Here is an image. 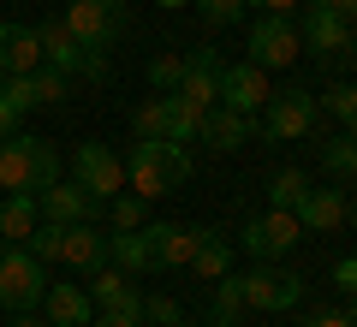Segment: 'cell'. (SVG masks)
Segmentation results:
<instances>
[{"instance_id":"obj_5","label":"cell","mask_w":357,"mask_h":327,"mask_svg":"<svg viewBox=\"0 0 357 327\" xmlns=\"http://www.w3.org/2000/svg\"><path fill=\"white\" fill-rule=\"evenodd\" d=\"M298 238H304V227H298V214L292 208H268V214H250L244 220V232H238V244L250 256H286V250H298Z\"/></svg>"},{"instance_id":"obj_9","label":"cell","mask_w":357,"mask_h":327,"mask_svg":"<svg viewBox=\"0 0 357 327\" xmlns=\"http://www.w3.org/2000/svg\"><path fill=\"white\" fill-rule=\"evenodd\" d=\"M77 185L89 190L96 202H107V197H119L126 190V161H119L107 143H77Z\"/></svg>"},{"instance_id":"obj_24","label":"cell","mask_w":357,"mask_h":327,"mask_svg":"<svg viewBox=\"0 0 357 327\" xmlns=\"http://www.w3.org/2000/svg\"><path fill=\"white\" fill-rule=\"evenodd\" d=\"M203 131V114H197L185 96H161V137L167 143H197Z\"/></svg>"},{"instance_id":"obj_8","label":"cell","mask_w":357,"mask_h":327,"mask_svg":"<svg viewBox=\"0 0 357 327\" xmlns=\"http://www.w3.org/2000/svg\"><path fill=\"white\" fill-rule=\"evenodd\" d=\"M298 24L292 18H280V13H268V18H256L250 24V60L262 66V72H274V66H298Z\"/></svg>"},{"instance_id":"obj_36","label":"cell","mask_w":357,"mask_h":327,"mask_svg":"<svg viewBox=\"0 0 357 327\" xmlns=\"http://www.w3.org/2000/svg\"><path fill=\"white\" fill-rule=\"evenodd\" d=\"M96 327H149V321L131 315V310H102V315H96Z\"/></svg>"},{"instance_id":"obj_33","label":"cell","mask_w":357,"mask_h":327,"mask_svg":"<svg viewBox=\"0 0 357 327\" xmlns=\"http://www.w3.org/2000/svg\"><path fill=\"white\" fill-rule=\"evenodd\" d=\"M191 6L203 13V24H215V30H227V24L244 18V0H191Z\"/></svg>"},{"instance_id":"obj_44","label":"cell","mask_w":357,"mask_h":327,"mask_svg":"<svg viewBox=\"0 0 357 327\" xmlns=\"http://www.w3.org/2000/svg\"><path fill=\"white\" fill-rule=\"evenodd\" d=\"M345 54H351V60H357V24H351V42H345Z\"/></svg>"},{"instance_id":"obj_10","label":"cell","mask_w":357,"mask_h":327,"mask_svg":"<svg viewBox=\"0 0 357 327\" xmlns=\"http://www.w3.org/2000/svg\"><path fill=\"white\" fill-rule=\"evenodd\" d=\"M42 36V66H54V72H84V77H107V60H89L84 48H77V36L60 24V18H48V24H36Z\"/></svg>"},{"instance_id":"obj_38","label":"cell","mask_w":357,"mask_h":327,"mask_svg":"<svg viewBox=\"0 0 357 327\" xmlns=\"http://www.w3.org/2000/svg\"><path fill=\"white\" fill-rule=\"evenodd\" d=\"M18 119H24V114H18L13 101L0 96V143H6V137H13V131H18Z\"/></svg>"},{"instance_id":"obj_34","label":"cell","mask_w":357,"mask_h":327,"mask_svg":"<svg viewBox=\"0 0 357 327\" xmlns=\"http://www.w3.org/2000/svg\"><path fill=\"white\" fill-rule=\"evenodd\" d=\"M131 131H137V143H155V137H161V96H149L137 114H131Z\"/></svg>"},{"instance_id":"obj_41","label":"cell","mask_w":357,"mask_h":327,"mask_svg":"<svg viewBox=\"0 0 357 327\" xmlns=\"http://www.w3.org/2000/svg\"><path fill=\"white\" fill-rule=\"evenodd\" d=\"M250 6H262V13H280V18H286V13L298 6V0H250Z\"/></svg>"},{"instance_id":"obj_39","label":"cell","mask_w":357,"mask_h":327,"mask_svg":"<svg viewBox=\"0 0 357 327\" xmlns=\"http://www.w3.org/2000/svg\"><path fill=\"white\" fill-rule=\"evenodd\" d=\"M304 327H351V315H345V310H316Z\"/></svg>"},{"instance_id":"obj_26","label":"cell","mask_w":357,"mask_h":327,"mask_svg":"<svg viewBox=\"0 0 357 327\" xmlns=\"http://www.w3.org/2000/svg\"><path fill=\"white\" fill-rule=\"evenodd\" d=\"M244 321V286H238V274H227V280H215V310H208V327H238Z\"/></svg>"},{"instance_id":"obj_29","label":"cell","mask_w":357,"mask_h":327,"mask_svg":"<svg viewBox=\"0 0 357 327\" xmlns=\"http://www.w3.org/2000/svg\"><path fill=\"white\" fill-rule=\"evenodd\" d=\"M107 220H114V232H137L143 227V197H137V190L107 197Z\"/></svg>"},{"instance_id":"obj_23","label":"cell","mask_w":357,"mask_h":327,"mask_svg":"<svg viewBox=\"0 0 357 327\" xmlns=\"http://www.w3.org/2000/svg\"><path fill=\"white\" fill-rule=\"evenodd\" d=\"M36 232V197L30 190H13L0 202V244H24Z\"/></svg>"},{"instance_id":"obj_40","label":"cell","mask_w":357,"mask_h":327,"mask_svg":"<svg viewBox=\"0 0 357 327\" xmlns=\"http://www.w3.org/2000/svg\"><path fill=\"white\" fill-rule=\"evenodd\" d=\"M310 6H328V13H340L345 24H357V0H310Z\"/></svg>"},{"instance_id":"obj_14","label":"cell","mask_w":357,"mask_h":327,"mask_svg":"<svg viewBox=\"0 0 357 327\" xmlns=\"http://www.w3.org/2000/svg\"><path fill=\"white\" fill-rule=\"evenodd\" d=\"M298 42H304V54H316V60H333V54L351 42V24H345L340 13H328V6H310L304 24H298Z\"/></svg>"},{"instance_id":"obj_11","label":"cell","mask_w":357,"mask_h":327,"mask_svg":"<svg viewBox=\"0 0 357 327\" xmlns=\"http://www.w3.org/2000/svg\"><path fill=\"white\" fill-rule=\"evenodd\" d=\"M268 72L256 60H238V66H220V107H232V114H262L268 107Z\"/></svg>"},{"instance_id":"obj_21","label":"cell","mask_w":357,"mask_h":327,"mask_svg":"<svg viewBox=\"0 0 357 327\" xmlns=\"http://www.w3.org/2000/svg\"><path fill=\"white\" fill-rule=\"evenodd\" d=\"M191 274L203 280V286H215V280L232 274V238L215 227H197V250H191Z\"/></svg>"},{"instance_id":"obj_27","label":"cell","mask_w":357,"mask_h":327,"mask_svg":"<svg viewBox=\"0 0 357 327\" xmlns=\"http://www.w3.org/2000/svg\"><path fill=\"white\" fill-rule=\"evenodd\" d=\"M321 167L333 178H357V131H340L333 143H321Z\"/></svg>"},{"instance_id":"obj_15","label":"cell","mask_w":357,"mask_h":327,"mask_svg":"<svg viewBox=\"0 0 357 327\" xmlns=\"http://www.w3.org/2000/svg\"><path fill=\"white\" fill-rule=\"evenodd\" d=\"M89 303H102V310H131V315H143V291L131 286V274L126 268H114V262H102V268H89Z\"/></svg>"},{"instance_id":"obj_12","label":"cell","mask_w":357,"mask_h":327,"mask_svg":"<svg viewBox=\"0 0 357 327\" xmlns=\"http://www.w3.org/2000/svg\"><path fill=\"white\" fill-rule=\"evenodd\" d=\"M173 96H185L197 107V114H208L220 101V54L215 48H197V54H185V77H178V89Z\"/></svg>"},{"instance_id":"obj_16","label":"cell","mask_w":357,"mask_h":327,"mask_svg":"<svg viewBox=\"0 0 357 327\" xmlns=\"http://www.w3.org/2000/svg\"><path fill=\"white\" fill-rule=\"evenodd\" d=\"M143 238H149V262H155V268H191L197 227H178V220H155V227H143Z\"/></svg>"},{"instance_id":"obj_45","label":"cell","mask_w":357,"mask_h":327,"mask_svg":"<svg viewBox=\"0 0 357 327\" xmlns=\"http://www.w3.org/2000/svg\"><path fill=\"white\" fill-rule=\"evenodd\" d=\"M345 220H351V227H357V197H351V208H345Z\"/></svg>"},{"instance_id":"obj_3","label":"cell","mask_w":357,"mask_h":327,"mask_svg":"<svg viewBox=\"0 0 357 327\" xmlns=\"http://www.w3.org/2000/svg\"><path fill=\"white\" fill-rule=\"evenodd\" d=\"M66 30L77 36V48L89 54V60H107L119 42V30H126V6L119 0H66Z\"/></svg>"},{"instance_id":"obj_30","label":"cell","mask_w":357,"mask_h":327,"mask_svg":"<svg viewBox=\"0 0 357 327\" xmlns=\"http://www.w3.org/2000/svg\"><path fill=\"white\" fill-rule=\"evenodd\" d=\"M30 96H36V107H60V101H66V72L36 66V72H30Z\"/></svg>"},{"instance_id":"obj_1","label":"cell","mask_w":357,"mask_h":327,"mask_svg":"<svg viewBox=\"0 0 357 327\" xmlns=\"http://www.w3.org/2000/svg\"><path fill=\"white\" fill-rule=\"evenodd\" d=\"M185 178H191V155H185V143H167V137L131 143V155H126V190H137L143 202L173 197Z\"/></svg>"},{"instance_id":"obj_4","label":"cell","mask_w":357,"mask_h":327,"mask_svg":"<svg viewBox=\"0 0 357 327\" xmlns=\"http://www.w3.org/2000/svg\"><path fill=\"white\" fill-rule=\"evenodd\" d=\"M42 291H48V262H36L24 244L0 250V303H6V310H13V315L36 310Z\"/></svg>"},{"instance_id":"obj_46","label":"cell","mask_w":357,"mask_h":327,"mask_svg":"<svg viewBox=\"0 0 357 327\" xmlns=\"http://www.w3.org/2000/svg\"><path fill=\"white\" fill-rule=\"evenodd\" d=\"M173 327H203V321H173Z\"/></svg>"},{"instance_id":"obj_20","label":"cell","mask_w":357,"mask_h":327,"mask_svg":"<svg viewBox=\"0 0 357 327\" xmlns=\"http://www.w3.org/2000/svg\"><path fill=\"white\" fill-rule=\"evenodd\" d=\"M345 208H351V202H345V190L340 185H333V190H316V185H310L304 190V202H298V227H304V232H333V227H345Z\"/></svg>"},{"instance_id":"obj_6","label":"cell","mask_w":357,"mask_h":327,"mask_svg":"<svg viewBox=\"0 0 357 327\" xmlns=\"http://www.w3.org/2000/svg\"><path fill=\"white\" fill-rule=\"evenodd\" d=\"M316 114H321V101L310 96V89H280V96H268V119H262V131H268L274 143H298V137H310Z\"/></svg>"},{"instance_id":"obj_17","label":"cell","mask_w":357,"mask_h":327,"mask_svg":"<svg viewBox=\"0 0 357 327\" xmlns=\"http://www.w3.org/2000/svg\"><path fill=\"white\" fill-rule=\"evenodd\" d=\"M102 262H107V232L96 220H77V227L60 232V268L89 274V268H102Z\"/></svg>"},{"instance_id":"obj_42","label":"cell","mask_w":357,"mask_h":327,"mask_svg":"<svg viewBox=\"0 0 357 327\" xmlns=\"http://www.w3.org/2000/svg\"><path fill=\"white\" fill-rule=\"evenodd\" d=\"M13 327H48V321H36V315L24 310V315H13Z\"/></svg>"},{"instance_id":"obj_32","label":"cell","mask_w":357,"mask_h":327,"mask_svg":"<svg viewBox=\"0 0 357 327\" xmlns=\"http://www.w3.org/2000/svg\"><path fill=\"white\" fill-rule=\"evenodd\" d=\"M321 101H328V114L340 119L345 131H357V84H333V89H328Z\"/></svg>"},{"instance_id":"obj_48","label":"cell","mask_w":357,"mask_h":327,"mask_svg":"<svg viewBox=\"0 0 357 327\" xmlns=\"http://www.w3.org/2000/svg\"><path fill=\"white\" fill-rule=\"evenodd\" d=\"M0 250H6V244H0Z\"/></svg>"},{"instance_id":"obj_13","label":"cell","mask_w":357,"mask_h":327,"mask_svg":"<svg viewBox=\"0 0 357 327\" xmlns=\"http://www.w3.org/2000/svg\"><path fill=\"white\" fill-rule=\"evenodd\" d=\"M96 208L102 202L89 197L77 178H54L48 190H36V214H48V220H60V227H77V220H96Z\"/></svg>"},{"instance_id":"obj_25","label":"cell","mask_w":357,"mask_h":327,"mask_svg":"<svg viewBox=\"0 0 357 327\" xmlns=\"http://www.w3.org/2000/svg\"><path fill=\"white\" fill-rule=\"evenodd\" d=\"M107 262H114V268H126V274L131 280H137V274H149V238H143V227L137 232H114V238H107Z\"/></svg>"},{"instance_id":"obj_7","label":"cell","mask_w":357,"mask_h":327,"mask_svg":"<svg viewBox=\"0 0 357 327\" xmlns=\"http://www.w3.org/2000/svg\"><path fill=\"white\" fill-rule=\"evenodd\" d=\"M238 286H244V310H262V315H286L304 298V280L280 274V268H250V274H238Z\"/></svg>"},{"instance_id":"obj_19","label":"cell","mask_w":357,"mask_h":327,"mask_svg":"<svg viewBox=\"0 0 357 327\" xmlns=\"http://www.w3.org/2000/svg\"><path fill=\"white\" fill-rule=\"evenodd\" d=\"M36 66H42V36H36V24H0V72L24 77V72H36Z\"/></svg>"},{"instance_id":"obj_18","label":"cell","mask_w":357,"mask_h":327,"mask_svg":"<svg viewBox=\"0 0 357 327\" xmlns=\"http://www.w3.org/2000/svg\"><path fill=\"white\" fill-rule=\"evenodd\" d=\"M250 131H256V114H232V107H208V114H203V131H197V143H208V149L232 155V149H244V143H250Z\"/></svg>"},{"instance_id":"obj_43","label":"cell","mask_w":357,"mask_h":327,"mask_svg":"<svg viewBox=\"0 0 357 327\" xmlns=\"http://www.w3.org/2000/svg\"><path fill=\"white\" fill-rule=\"evenodd\" d=\"M345 315H351V327H357V291H351V303H345Z\"/></svg>"},{"instance_id":"obj_47","label":"cell","mask_w":357,"mask_h":327,"mask_svg":"<svg viewBox=\"0 0 357 327\" xmlns=\"http://www.w3.org/2000/svg\"><path fill=\"white\" fill-rule=\"evenodd\" d=\"M161 6H185V0H161Z\"/></svg>"},{"instance_id":"obj_37","label":"cell","mask_w":357,"mask_h":327,"mask_svg":"<svg viewBox=\"0 0 357 327\" xmlns=\"http://www.w3.org/2000/svg\"><path fill=\"white\" fill-rule=\"evenodd\" d=\"M333 286L357 291V256H340V262H333Z\"/></svg>"},{"instance_id":"obj_28","label":"cell","mask_w":357,"mask_h":327,"mask_svg":"<svg viewBox=\"0 0 357 327\" xmlns=\"http://www.w3.org/2000/svg\"><path fill=\"white\" fill-rule=\"evenodd\" d=\"M304 190H310V178L298 173V167H280V173L268 178V202H274V208H298Z\"/></svg>"},{"instance_id":"obj_35","label":"cell","mask_w":357,"mask_h":327,"mask_svg":"<svg viewBox=\"0 0 357 327\" xmlns=\"http://www.w3.org/2000/svg\"><path fill=\"white\" fill-rule=\"evenodd\" d=\"M143 321L149 327H173V321H185V315H178L173 298H143Z\"/></svg>"},{"instance_id":"obj_31","label":"cell","mask_w":357,"mask_h":327,"mask_svg":"<svg viewBox=\"0 0 357 327\" xmlns=\"http://www.w3.org/2000/svg\"><path fill=\"white\" fill-rule=\"evenodd\" d=\"M178 77H185V60H178V54H155L149 60V89L155 96H173Z\"/></svg>"},{"instance_id":"obj_2","label":"cell","mask_w":357,"mask_h":327,"mask_svg":"<svg viewBox=\"0 0 357 327\" xmlns=\"http://www.w3.org/2000/svg\"><path fill=\"white\" fill-rule=\"evenodd\" d=\"M60 178V155H54L48 137H30V131H13L0 143V190H48Z\"/></svg>"},{"instance_id":"obj_22","label":"cell","mask_w":357,"mask_h":327,"mask_svg":"<svg viewBox=\"0 0 357 327\" xmlns=\"http://www.w3.org/2000/svg\"><path fill=\"white\" fill-rule=\"evenodd\" d=\"M42 310H48V327H89L96 321V303H89L84 286H48Z\"/></svg>"}]
</instances>
